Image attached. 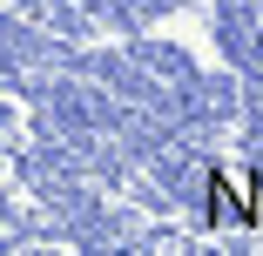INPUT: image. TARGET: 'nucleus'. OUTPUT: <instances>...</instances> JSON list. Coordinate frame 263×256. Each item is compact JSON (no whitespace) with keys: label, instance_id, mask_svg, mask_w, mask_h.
<instances>
[{"label":"nucleus","instance_id":"obj_1","mask_svg":"<svg viewBox=\"0 0 263 256\" xmlns=\"http://www.w3.org/2000/svg\"><path fill=\"white\" fill-rule=\"evenodd\" d=\"M202 223L223 229V236H250L263 229V175L256 169H230L216 162L202 175Z\"/></svg>","mask_w":263,"mask_h":256}]
</instances>
